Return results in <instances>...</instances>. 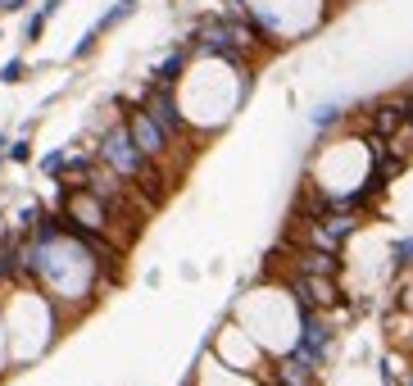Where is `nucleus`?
<instances>
[{
    "label": "nucleus",
    "instance_id": "nucleus-1",
    "mask_svg": "<svg viewBox=\"0 0 413 386\" xmlns=\"http://www.w3.org/2000/svg\"><path fill=\"white\" fill-rule=\"evenodd\" d=\"M255 68L259 59L245 55H191L182 82L173 86L191 136H214L241 114V105L255 91Z\"/></svg>",
    "mask_w": 413,
    "mask_h": 386
},
{
    "label": "nucleus",
    "instance_id": "nucleus-2",
    "mask_svg": "<svg viewBox=\"0 0 413 386\" xmlns=\"http://www.w3.org/2000/svg\"><path fill=\"white\" fill-rule=\"evenodd\" d=\"M336 5L341 0H218V14L250 19V28L259 32L268 55H282L309 36H318L332 23Z\"/></svg>",
    "mask_w": 413,
    "mask_h": 386
},
{
    "label": "nucleus",
    "instance_id": "nucleus-3",
    "mask_svg": "<svg viewBox=\"0 0 413 386\" xmlns=\"http://www.w3.org/2000/svg\"><path fill=\"white\" fill-rule=\"evenodd\" d=\"M0 314H5V336H9V364L41 359L68 322V309L59 300H50L36 282H9Z\"/></svg>",
    "mask_w": 413,
    "mask_h": 386
},
{
    "label": "nucleus",
    "instance_id": "nucleus-4",
    "mask_svg": "<svg viewBox=\"0 0 413 386\" xmlns=\"http://www.w3.org/2000/svg\"><path fill=\"white\" fill-rule=\"evenodd\" d=\"M123 123H128V132H132V141H136V151H141L150 164H159V168H168L173 164V151H178V141L155 123V114H150L146 105H128V114H123ZM173 173V168H168Z\"/></svg>",
    "mask_w": 413,
    "mask_h": 386
},
{
    "label": "nucleus",
    "instance_id": "nucleus-5",
    "mask_svg": "<svg viewBox=\"0 0 413 386\" xmlns=\"http://www.w3.org/2000/svg\"><path fill=\"white\" fill-rule=\"evenodd\" d=\"M136 9H141V0H114V5H109L105 14H100L91 28L78 36V46L68 51V64H86V59L100 51V41H105V36H114L123 23H132V19H136Z\"/></svg>",
    "mask_w": 413,
    "mask_h": 386
},
{
    "label": "nucleus",
    "instance_id": "nucleus-6",
    "mask_svg": "<svg viewBox=\"0 0 413 386\" xmlns=\"http://www.w3.org/2000/svg\"><path fill=\"white\" fill-rule=\"evenodd\" d=\"M191 55H195V51L178 36V41H173L168 51L155 59V64H150L146 82H155V86H178V82H182V73H186V64H191Z\"/></svg>",
    "mask_w": 413,
    "mask_h": 386
},
{
    "label": "nucleus",
    "instance_id": "nucleus-7",
    "mask_svg": "<svg viewBox=\"0 0 413 386\" xmlns=\"http://www.w3.org/2000/svg\"><path fill=\"white\" fill-rule=\"evenodd\" d=\"M291 268L309 273V278H341L345 259L332 255V250H314V245H291Z\"/></svg>",
    "mask_w": 413,
    "mask_h": 386
},
{
    "label": "nucleus",
    "instance_id": "nucleus-8",
    "mask_svg": "<svg viewBox=\"0 0 413 386\" xmlns=\"http://www.w3.org/2000/svg\"><path fill=\"white\" fill-rule=\"evenodd\" d=\"M350 114H345V105L341 101H327V105H318L314 114H309V123H314V132H332V128H341Z\"/></svg>",
    "mask_w": 413,
    "mask_h": 386
},
{
    "label": "nucleus",
    "instance_id": "nucleus-9",
    "mask_svg": "<svg viewBox=\"0 0 413 386\" xmlns=\"http://www.w3.org/2000/svg\"><path fill=\"white\" fill-rule=\"evenodd\" d=\"M391 273L399 278V273H413V236H399V241L391 245Z\"/></svg>",
    "mask_w": 413,
    "mask_h": 386
},
{
    "label": "nucleus",
    "instance_id": "nucleus-10",
    "mask_svg": "<svg viewBox=\"0 0 413 386\" xmlns=\"http://www.w3.org/2000/svg\"><path fill=\"white\" fill-rule=\"evenodd\" d=\"M64 168H68V146H59V151H50V155H41V173H46V178L64 182Z\"/></svg>",
    "mask_w": 413,
    "mask_h": 386
},
{
    "label": "nucleus",
    "instance_id": "nucleus-11",
    "mask_svg": "<svg viewBox=\"0 0 413 386\" xmlns=\"http://www.w3.org/2000/svg\"><path fill=\"white\" fill-rule=\"evenodd\" d=\"M28 73H32V64H28L23 55H14V59H5V64H0V82H5V86H19Z\"/></svg>",
    "mask_w": 413,
    "mask_h": 386
},
{
    "label": "nucleus",
    "instance_id": "nucleus-12",
    "mask_svg": "<svg viewBox=\"0 0 413 386\" xmlns=\"http://www.w3.org/2000/svg\"><path fill=\"white\" fill-rule=\"evenodd\" d=\"M5 159L9 164H32V136H19V141L5 151Z\"/></svg>",
    "mask_w": 413,
    "mask_h": 386
},
{
    "label": "nucleus",
    "instance_id": "nucleus-13",
    "mask_svg": "<svg viewBox=\"0 0 413 386\" xmlns=\"http://www.w3.org/2000/svg\"><path fill=\"white\" fill-rule=\"evenodd\" d=\"M404 386H413V377H409V382H404Z\"/></svg>",
    "mask_w": 413,
    "mask_h": 386
}]
</instances>
